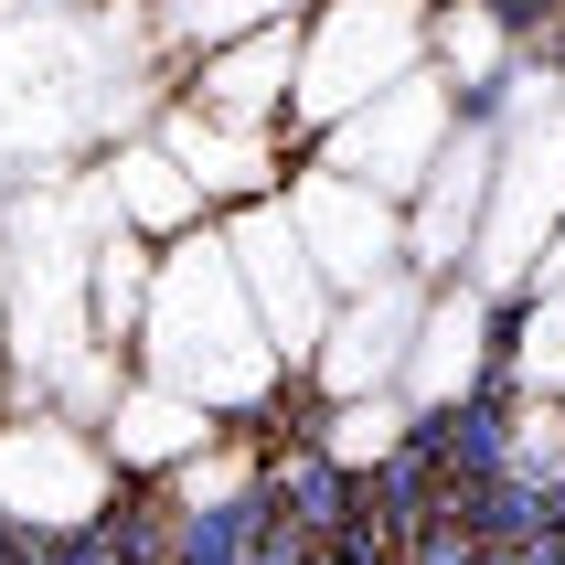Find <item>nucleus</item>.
<instances>
[{
	"instance_id": "20e7f679",
	"label": "nucleus",
	"mask_w": 565,
	"mask_h": 565,
	"mask_svg": "<svg viewBox=\"0 0 565 565\" xmlns=\"http://www.w3.org/2000/svg\"><path fill=\"white\" fill-rule=\"evenodd\" d=\"M214 235H224V267H235V288H246L256 331H267V342H278V363L299 374V363L320 352V320H331V288H320L310 246H299V224H288L278 192H267V203L214 214Z\"/></svg>"
},
{
	"instance_id": "1a4fd4ad",
	"label": "nucleus",
	"mask_w": 565,
	"mask_h": 565,
	"mask_svg": "<svg viewBox=\"0 0 565 565\" xmlns=\"http://www.w3.org/2000/svg\"><path fill=\"white\" fill-rule=\"evenodd\" d=\"M107 192H118V235H150V256L214 224V203L182 182V160L160 150V139H150V150H128L118 171H107Z\"/></svg>"
},
{
	"instance_id": "0eeeda50",
	"label": "nucleus",
	"mask_w": 565,
	"mask_h": 565,
	"mask_svg": "<svg viewBox=\"0 0 565 565\" xmlns=\"http://www.w3.org/2000/svg\"><path fill=\"white\" fill-rule=\"evenodd\" d=\"M288 75H299V22H267V32H235L203 54V107L192 118L214 128H246V139H288Z\"/></svg>"
},
{
	"instance_id": "7ed1b4c3",
	"label": "nucleus",
	"mask_w": 565,
	"mask_h": 565,
	"mask_svg": "<svg viewBox=\"0 0 565 565\" xmlns=\"http://www.w3.org/2000/svg\"><path fill=\"white\" fill-rule=\"evenodd\" d=\"M278 214L299 224V246H310V267H320V288H331V299L384 288L395 267H406V203H384V192L342 182L331 160L288 171V182H278Z\"/></svg>"
},
{
	"instance_id": "423d86ee",
	"label": "nucleus",
	"mask_w": 565,
	"mask_h": 565,
	"mask_svg": "<svg viewBox=\"0 0 565 565\" xmlns=\"http://www.w3.org/2000/svg\"><path fill=\"white\" fill-rule=\"evenodd\" d=\"M416 320H427V278H416V267H395L384 288H352V299H331V320H320V352H310L320 406H331V395H406Z\"/></svg>"
},
{
	"instance_id": "f8f14e48",
	"label": "nucleus",
	"mask_w": 565,
	"mask_h": 565,
	"mask_svg": "<svg viewBox=\"0 0 565 565\" xmlns=\"http://www.w3.org/2000/svg\"><path fill=\"white\" fill-rule=\"evenodd\" d=\"M107 565H118V555H107Z\"/></svg>"
},
{
	"instance_id": "9d476101",
	"label": "nucleus",
	"mask_w": 565,
	"mask_h": 565,
	"mask_svg": "<svg viewBox=\"0 0 565 565\" xmlns=\"http://www.w3.org/2000/svg\"><path fill=\"white\" fill-rule=\"evenodd\" d=\"M160 150L182 160V182L203 192V203H267V192L288 182L278 160H267V139H246V128H224V139H203V118H160Z\"/></svg>"
},
{
	"instance_id": "9b49d317",
	"label": "nucleus",
	"mask_w": 565,
	"mask_h": 565,
	"mask_svg": "<svg viewBox=\"0 0 565 565\" xmlns=\"http://www.w3.org/2000/svg\"><path fill=\"white\" fill-rule=\"evenodd\" d=\"M22 565H107L96 523H54V534H22Z\"/></svg>"
},
{
	"instance_id": "6e6552de",
	"label": "nucleus",
	"mask_w": 565,
	"mask_h": 565,
	"mask_svg": "<svg viewBox=\"0 0 565 565\" xmlns=\"http://www.w3.org/2000/svg\"><path fill=\"white\" fill-rule=\"evenodd\" d=\"M224 448V416L160 395V384H118V438H107V470L118 480H182L192 459Z\"/></svg>"
},
{
	"instance_id": "f257e3e1",
	"label": "nucleus",
	"mask_w": 565,
	"mask_h": 565,
	"mask_svg": "<svg viewBox=\"0 0 565 565\" xmlns=\"http://www.w3.org/2000/svg\"><path fill=\"white\" fill-rule=\"evenodd\" d=\"M128 342H139V384H160V395H182L203 416H235V427H256V416L278 406V384H288L278 342L256 331L246 288L224 267L214 224L150 256V299H139V331Z\"/></svg>"
},
{
	"instance_id": "39448f33",
	"label": "nucleus",
	"mask_w": 565,
	"mask_h": 565,
	"mask_svg": "<svg viewBox=\"0 0 565 565\" xmlns=\"http://www.w3.org/2000/svg\"><path fill=\"white\" fill-rule=\"evenodd\" d=\"M448 128H459V96H448L438 64H416L406 86H384L363 118H342L331 139H320V160L342 171V182L384 192V203H406L416 182H427V160L448 150Z\"/></svg>"
},
{
	"instance_id": "f03ea898",
	"label": "nucleus",
	"mask_w": 565,
	"mask_h": 565,
	"mask_svg": "<svg viewBox=\"0 0 565 565\" xmlns=\"http://www.w3.org/2000/svg\"><path fill=\"white\" fill-rule=\"evenodd\" d=\"M427 64V11L416 0H320L299 22V75H288V139H331L363 118L384 86H406Z\"/></svg>"
}]
</instances>
